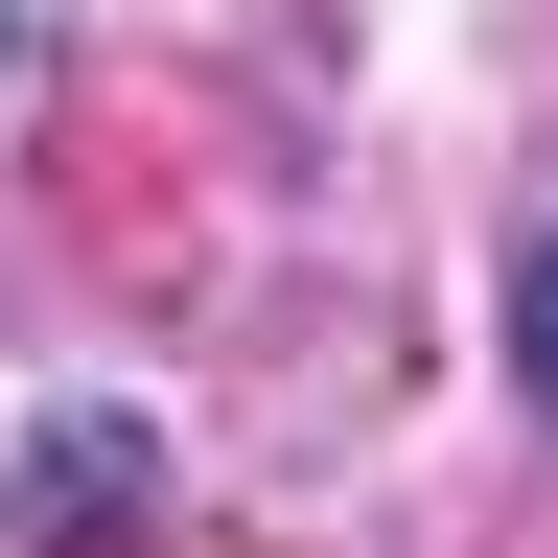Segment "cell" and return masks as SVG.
Returning <instances> with one entry per match:
<instances>
[{"mask_svg":"<svg viewBox=\"0 0 558 558\" xmlns=\"http://www.w3.org/2000/svg\"><path fill=\"white\" fill-rule=\"evenodd\" d=\"M512 373H535V418H558V233H535V279H512Z\"/></svg>","mask_w":558,"mask_h":558,"instance_id":"obj_1","label":"cell"}]
</instances>
